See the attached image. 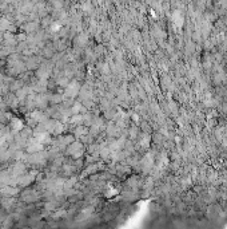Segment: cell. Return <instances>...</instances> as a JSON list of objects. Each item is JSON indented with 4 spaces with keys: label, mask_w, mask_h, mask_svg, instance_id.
<instances>
[{
    "label": "cell",
    "mask_w": 227,
    "mask_h": 229,
    "mask_svg": "<svg viewBox=\"0 0 227 229\" xmlns=\"http://www.w3.org/2000/svg\"><path fill=\"white\" fill-rule=\"evenodd\" d=\"M22 127H23L22 121H19V119H14V121H12V129H14V131H17V130H20Z\"/></svg>",
    "instance_id": "cell-1"
}]
</instances>
